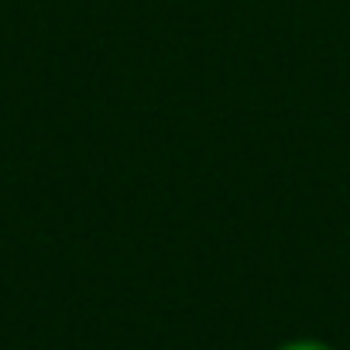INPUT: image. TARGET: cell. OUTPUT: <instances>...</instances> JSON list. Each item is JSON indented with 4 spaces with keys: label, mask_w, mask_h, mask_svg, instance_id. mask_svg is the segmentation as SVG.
Returning a JSON list of instances; mask_svg holds the SVG:
<instances>
[{
    "label": "cell",
    "mask_w": 350,
    "mask_h": 350,
    "mask_svg": "<svg viewBox=\"0 0 350 350\" xmlns=\"http://www.w3.org/2000/svg\"><path fill=\"white\" fill-rule=\"evenodd\" d=\"M285 350H326V347H319V343H295V347H285Z\"/></svg>",
    "instance_id": "cell-1"
}]
</instances>
